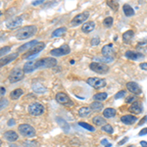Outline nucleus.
<instances>
[{
    "instance_id": "c03bdc74",
    "label": "nucleus",
    "mask_w": 147,
    "mask_h": 147,
    "mask_svg": "<svg viewBox=\"0 0 147 147\" xmlns=\"http://www.w3.org/2000/svg\"><path fill=\"white\" fill-rule=\"evenodd\" d=\"M43 3H44L43 0H37V1H34L32 4L34 6H37V5H40V4H43Z\"/></svg>"
},
{
    "instance_id": "e433bc0d",
    "label": "nucleus",
    "mask_w": 147,
    "mask_h": 147,
    "mask_svg": "<svg viewBox=\"0 0 147 147\" xmlns=\"http://www.w3.org/2000/svg\"><path fill=\"white\" fill-rule=\"evenodd\" d=\"M101 129L103 130V131H105V132H108V134H113V131H114L113 127L111 125H108V124L104 125L103 127H101Z\"/></svg>"
},
{
    "instance_id": "2f4dec72",
    "label": "nucleus",
    "mask_w": 147,
    "mask_h": 147,
    "mask_svg": "<svg viewBox=\"0 0 147 147\" xmlns=\"http://www.w3.org/2000/svg\"><path fill=\"white\" fill-rule=\"evenodd\" d=\"M66 32H67V28H66L65 27L59 28H57V30H55L53 32H52V37L62 36L63 34H65Z\"/></svg>"
},
{
    "instance_id": "0eeeda50",
    "label": "nucleus",
    "mask_w": 147,
    "mask_h": 147,
    "mask_svg": "<svg viewBox=\"0 0 147 147\" xmlns=\"http://www.w3.org/2000/svg\"><path fill=\"white\" fill-rule=\"evenodd\" d=\"M44 47H45V44L43 43V42H38V44L37 45H35L34 47H32V49H30V50H28L26 52L25 54L23 55V58L24 59H32L35 57V55H37V54L39 53L41 50H43Z\"/></svg>"
},
{
    "instance_id": "a19ab883",
    "label": "nucleus",
    "mask_w": 147,
    "mask_h": 147,
    "mask_svg": "<svg viewBox=\"0 0 147 147\" xmlns=\"http://www.w3.org/2000/svg\"><path fill=\"white\" fill-rule=\"evenodd\" d=\"M7 105H8V100H7L6 98H1V106H0L1 110H3L4 108H6Z\"/></svg>"
},
{
    "instance_id": "9d476101",
    "label": "nucleus",
    "mask_w": 147,
    "mask_h": 147,
    "mask_svg": "<svg viewBox=\"0 0 147 147\" xmlns=\"http://www.w3.org/2000/svg\"><path fill=\"white\" fill-rule=\"evenodd\" d=\"M86 82L95 89L102 88V87L106 86V84H107L106 80L100 79V78H88L86 80Z\"/></svg>"
},
{
    "instance_id": "b1692460",
    "label": "nucleus",
    "mask_w": 147,
    "mask_h": 147,
    "mask_svg": "<svg viewBox=\"0 0 147 147\" xmlns=\"http://www.w3.org/2000/svg\"><path fill=\"white\" fill-rule=\"evenodd\" d=\"M23 70H24V72H25V74H30V73H32L35 70V68H34V61H28V62L26 63L25 65H24Z\"/></svg>"
},
{
    "instance_id": "20e7f679",
    "label": "nucleus",
    "mask_w": 147,
    "mask_h": 147,
    "mask_svg": "<svg viewBox=\"0 0 147 147\" xmlns=\"http://www.w3.org/2000/svg\"><path fill=\"white\" fill-rule=\"evenodd\" d=\"M18 130L20 132L21 136H23L24 137H34L35 136V129L32 125H28V124H23V125H20L18 127Z\"/></svg>"
},
{
    "instance_id": "1a4fd4ad",
    "label": "nucleus",
    "mask_w": 147,
    "mask_h": 147,
    "mask_svg": "<svg viewBox=\"0 0 147 147\" xmlns=\"http://www.w3.org/2000/svg\"><path fill=\"white\" fill-rule=\"evenodd\" d=\"M70 52H71V48L69 47V45L63 44V45H61L60 47H58V48L52 49L50 51V54H51V56H54V57H62V56L70 54Z\"/></svg>"
},
{
    "instance_id": "a211bd4d",
    "label": "nucleus",
    "mask_w": 147,
    "mask_h": 147,
    "mask_svg": "<svg viewBox=\"0 0 147 147\" xmlns=\"http://www.w3.org/2000/svg\"><path fill=\"white\" fill-rule=\"evenodd\" d=\"M129 111L132 114H136V115H138V114H141L142 111H143V106H142V103L139 101H136L130 105L129 107Z\"/></svg>"
},
{
    "instance_id": "49530a36",
    "label": "nucleus",
    "mask_w": 147,
    "mask_h": 147,
    "mask_svg": "<svg viewBox=\"0 0 147 147\" xmlns=\"http://www.w3.org/2000/svg\"><path fill=\"white\" fill-rule=\"evenodd\" d=\"M7 124H8L9 127H11V125H15V124H16V122H15V120H14V119H10V120L8 121V123H7Z\"/></svg>"
},
{
    "instance_id": "de8ad7c7",
    "label": "nucleus",
    "mask_w": 147,
    "mask_h": 147,
    "mask_svg": "<svg viewBox=\"0 0 147 147\" xmlns=\"http://www.w3.org/2000/svg\"><path fill=\"white\" fill-rule=\"evenodd\" d=\"M139 67L142 70H147V63H141L140 65H139Z\"/></svg>"
},
{
    "instance_id": "f257e3e1",
    "label": "nucleus",
    "mask_w": 147,
    "mask_h": 147,
    "mask_svg": "<svg viewBox=\"0 0 147 147\" xmlns=\"http://www.w3.org/2000/svg\"><path fill=\"white\" fill-rule=\"evenodd\" d=\"M37 32V28L35 26H26V27L21 28L20 30H17L15 36L17 39L23 40V39H27L32 37V35H34Z\"/></svg>"
},
{
    "instance_id": "cd10ccee",
    "label": "nucleus",
    "mask_w": 147,
    "mask_h": 147,
    "mask_svg": "<svg viewBox=\"0 0 147 147\" xmlns=\"http://www.w3.org/2000/svg\"><path fill=\"white\" fill-rule=\"evenodd\" d=\"M90 108L92 112H99L103 109V104L100 103L99 101H94L90 104Z\"/></svg>"
},
{
    "instance_id": "4c0bfd02",
    "label": "nucleus",
    "mask_w": 147,
    "mask_h": 147,
    "mask_svg": "<svg viewBox=\"0 0 147 147\" xmlns=\"http://www.w3.org/2000/svg\"><path fill=\"white\" fill-rule=\"evenodd\" d=\"M10 50H11V47L10 46L1 47V49H0V55H1V58H2V57H4V55H5L7 52H9Z\"/></svg>"
},
{
    "instance_id": "c85d7f7f",
    "label": "nucleus",
    "mask_w": 147,
    "mask_h": 147,
    "mask_svg": "<svg viewBox=\"0 0 147 147\" xmlns=\"http://www.w3.org/2000/svg\"><path fill=\"white\" fill-rule=\"evenodd\" d=\"M92 123L95 125H106V120L102 116H95L92 119Z\"/></svg>"
},
{
    "instance_id": "f8f14e48",
    "label": "nucleus",
    "mask_w": 147,
    "mask_h": 147,
    "mask_svg": "<svg viewBox=\"0 0 147 147\" xmlns=\"http://www.w3.org/2000/svg\"><path fill=\"white\" fill-rule=\"evenodd\" d=\"M101 53L106 59H109V60L113 61L114 60V55H115L114 45L112 43H109V44H107V45H104L103 47H102Z\"/></svg>"
},
{
    "instance_id": "8fccbe9b",
    "label": "nucleus",
    "mask_w": 147,
    "mask_h": 147,
    "mask_svg": "<svg viewBox=\"0 0 147 147\" xmlns=\"http://www.w3.org/2000/svg\"><path fill=\"white\" fill-rule=\"evenodd\" d=\"M146 120H147V116H145V117H143V118H142V120L140 121V122L138 123V125H141L142 124H143L144 122H146Z\"/></svg>"
},
{
    "instance_id": "ea45409f",
    "label": "nucleus",
    "mask_w": 147,
    "mask_h": 147,
    "mask_svg": "<svg viewBox=\"0 0 147 147\" xmlns=\"http://www.w3.org/2000/svg\"><path fill=\"white\" fill-rule=\"evenodd\" d=\"M136 96H127V98H125V103H134V102H136Z\"/></svg>"
},
{
    "instance_id": "412c9836",
    "label": "nucleus",
    "mask_w": 147,
    "mask_h": 147,
    "mask_svg": "<svg viewBox=\"0 0 147 147\" xmlns=\"http://www.w3.org/2000/svg\"><path fill=\"white\" fill-rule=\"evenodd\" d=\"M134 30H127L123 34V41L124 43L125 44H129L131 42L132 38H134Z\"/></svg>"
},
{
    "instance_id": "bb28decb",
    "label": "nucleus",
    "mask_w": 147,
    "mask_h": 147,
    "mask_svg": "<svg viewBox=\"0 0 147 147\" xmlns=\"http://www.w3.org/2000/svg\"><path fill=\"white\" fill-rule=\"evenodd\" d=\"M116 110L114 108H106L105 110L103 111V117L104 118H107V119H109V118H113L116 116Z\"/></svg>"
},
{
    "instance_id": "aec40b11",
    "label": "nucleus",
    "mask_w": 147,
    "mask_h": 147,
    "mask_svg": "<svg viewBox=\"0 0 147 147\" xmlns=\"http://www.w3.org/2000/svg\"><path fill=\"white\" fill-rule=\"evenodd\" d=\"M4 137H5L8 141L14 142L19 138V136L17 134V132L14 131V130H7V131L4 132Z\"/></svg>"
},
{
    "instance_id": "37998d69",
    "label": "nucleus",
    "mask_w": 147,
    "mask_h": 147,
    "mask_svg": "<svg viewBox=\"0 0 147 147\" xmlns=\"http://www.w3.org/2000/svg\"><path fill=\"white\" fill-rule=\"evenodd\" d=\"M145 134H147V127H144V129H142L140 131L138 132L139 136H145Z\"/></svg>"
},
{
    "instance_id": "4be33fe9",
    "label": "nucleus",
    "mask_w": 147,
    "mask_h": 147,
    "mask_svg": "<svg viewBox=\"0 0 147 147\" xmlns=\"http://www.w3.org/2000/svg\"><path fill=\"white\" fill-rule=\"evenodd\" d=\"M95 28V23L94 22H86L82 26V32L84 34H88L92 32Z\"/></svg>"
},
{
    "instance_id": "f704fd0d",
    "label": "nucleus",
    "mask_w": 147,
    "mask_h": 147,
    "mask_svg": "<svg viewBox=\"0 0 147 147\" xmlns=\"http://www.w3.org/2000/svg\"><path fill=\"white\" fill-rule=\"evenodd\" d=\"M57 122H58L59 124L62 125V129H64V130L68 131V130L70 129V127H69V125L67 124V122H66V121H64L63 119H61V118H58V119H57Z\"/></svg>"
},
{
    "instance_id": "5701e85b",
    "label": "nucleus",
    "mask_w": 147,
    "mask_h": 147,
    "mask_svg": "<svg viewBox=\"0 0 147 147\" xmlns=\"http://www.w3.org/2000/svg\"><path fill=\"white\" fill-rule=\"evenodd\" d=\"M32 90L37 94H42V93H44V92H46V87H44L43 85L41 84H39V82H34V84H32Z\"/></svg>"
},
{
    "instance_id": "9b49d317",
    "label": "nucleus",
    "mask_w": 147,
    "mask_h": 147,
    "mask_svg": "<svg viewBox=\"0 0 147 147\" xmlns=\"http://www.w3.org/2000/svg\"><path fill=\"white\" fill-rule=\"evenodd\" d=\"M55 99L59 104H61V105H65V106H73L74 105L73 101L71 100L70 97H69L66 93H64V92H58V93L56 94Z\"/></svg>"
},
{
    "instance_id": "2eb2a0df",
    "label": "nucleus",
    "mask_w": 147,
    "mask_h": 147,
    "mask_svg": "<svg viewBox=\"0 0 147 147\" xmlns=\"http://www.w3.org/2000/svg\"><path fill=\"white\" fill-rule=\"evenodd\" d=\"M127 90L134 94H140L141 93V87L139 86V84H137L134 82H129L125 84Z\"/></svg>"
},
{
    "instance_id": "7c9ffc66",
    "label": "nucleus",
    "mask_w": 147,
    "mask_h": 147,
    "mask_svg": "<svg viewBox=\"0 0 147 147\" xmlns=\"http://www.w3.org/2000/svg\"><path fill=\"white\" fill-rule=\"evenodd\" d=\"M108 97V94L106 92H98V93L94 94L93 99L95 101H104L106 100Z\"/></svg>"
},
{
    "instance_id": "6e6552de",
    "label": "nucleus",
    "mask_w": 147,
    "mask_h": 147,
    "mask_svg": "<svg viewBox=\"0 0 147 147\" xmlns=\"http://www.w3.org/2000/svg\"><path fill=\"white\" fill-rule=\"evenodd\" d=\"M28 113L32 116H40L44 113V107L42 104L38 103V102H34V103L30 104L28 107Z\"/></svg>"
},
{
    "instance_id": "603ef678",
    "label": "nucleus",
    "mask_w": 147,
    "mask_h": 147,
    "mask_svg": "<svg viewBox=\"0 0 147 147\" xmlns=\"http://www.w3.org/2000/svg\"><path fill=\"white\" fill-rule=\"evenodd\" d=\"M107 143H108V140H107V139H102V141H101V144H102V145H106Z\"/></svg>"
},
{
    "instance_id": "423d86ee",
    "label": "nucleus",
    "mask_w": 147,
    "mask_h": 147,
    "mask_svg": "<svg viewBox=\"0 0 147 147\" xmlns=\"http://www.w3.org/2000/svg\"><path fill=\"white\" fill-rule=\"evenodd\" d=\"M88 17H89V13L87 11L82 12V13H80V14H78L75 18L72 19V21L70 22V26L72 28H74V27H78V26H80V25H84L85 23V21L88 19Z\"/></svg>"
},
{
    "instance_id": "c756f323",
    "label": "nucleus",
    "mask_w": 147,
    "mask_h": 147,
    "mask_svg": "<svg viewBox=\"0 0 147 147\" xmlns=\"http://www.w3.org/2000/svg\"><path fill=\"white\" fill-rule=\"evenodd\" d=\"M91 112H92V110L90 107H82L79 110V115L80 117L84 118V117H87Z\"/></svg>"
},
{
    "instance_id": "09e8293b",
    "label": "nucleus",
    "mask_w": 147,
    "mask_h": 147,
    "mask_svg": "<svg viewBox=\"0 0 147 147\" xmlns=\"http://www.w3.org/2000/svg\"><path fill=\"white\" fill-rule=\"evenodd\" d=\"M5 92H6V89L4 88L3 86H1V93H0V95H1V98H3V95L5 94Z\"/></svg>"
},
{
    "instance_id": "c9c22d12",
    "label": "nucleus",
    "mask_w": 147,
    "mask_h": 147,
    "mask_svg": "<svg viewBox=\"0 0 147 147\" xmlns=\"http://www.w3.org/2000/svg\"><path fill=\"white\" fill-rule=\"evenodd\" d=\"M79 125H80V127H82L84 129H87V130H90V131H94V130H95V129H94L93 127H91L90 125L86 124V123H84V122H80Z\"/></svg>"
},
{
    "instance_id": "79ce46f5",
    "label": "nucleus",
    "mask_w": 147,
    "mask_h": 147,
    "mask_svg": "<svg viewBox=\"0 0 147 147\" xmlns=\"http://www.w3.org/2000/svg\"><path fill=\"white\" fill-rule=\"evenodd\" d=\"M99 43H100V39L97 38V37H93V38L91 39V45L95 46V45H98Z\"/></svg>"
},
{
    "instance_id": "f3484780",
    "label": "nucleus",
    "mask_w": 147,
    "mask_h": 147,
    "mask_svg": "<svg viewBox=\"0 0 147 147\" xmlns=\"http://www.w3.org/2000/svg\"><path fill=\"white\" fill-rule=\"evenodd\" d=\"M18 55H19L18 52H14V53H12V54H9V55H7V56L2 57V58L0 59L1 67H3V66H5V65H7V64L11 63L12 61H14L18 57Z\"/></svg>"
},
{
    "instance_id": "4468645a",
    "label": "nucleus",
    "mask_w": 147,
    "mask_h": 147,
    "mask_svg": "<svg viewBox=\"0 0 147 147\" xmlns=\"http://www.w3.org/2000/svg\"><path fill=\"white\" fill-rule=\"evenodd\" d=\"M125 56L127 57V59H129V60H134V61L141 60V59L144 58V55L142 53H140V52L132 51V50H127L125 53Z\"/></svg>"
},
{
    "instance_id": "3c124183",
    "label": "nucleus",
    "mask_w": 147,
    "mask_h": 147,
    "mask_svg": "<svg viewBox=\"0 0 147 147\" xmlns=\"http://www.w3.org/2000/svg\"><path fill=\"white\" fill-rule=\"evenodd\" d=\"M140 144H141L142 147H147V142L145 140H141L140 141Z\"/></svg>"
},
{
    "instance_id": "a878e982",
    "label": "nucleus",
    "mask_w": 147,
    "mask_h": 147,
    "mask_svg": "<svg viewBox=\"0 0 147 147\" xmlns=\"http://www.w3.org/2000/svg\"><path fill=\"white\" fill-rule=\"evenodd\" d=\"M23 94H24L23 89L17 88V89H15V90L10 92V98L12 99V100H17V99H19L21 96L23 95Z\"/></svg>"
},
{
    "instance_id": "72a5a7b5",
    "label": "nucleus",
    "mask_w": 147,
    "mask_h": 147,
    "mask_svg": "<svg viewBox=\"0 0 147 147\" xmlns=\"http://www.w3.org/2000/svg\"><path fill=\"white\" fill-rule=\"evenodd\" d=\"M113 22H114V20L112 17H106L103 21V25L105 28H111L113 25Z\"/></svg>"
},
{
    "instance_id": "a18cd8bd",
    "label": "nucleus",
    "mask_w": 147,
    "mask_h": 147,
    "mask_svg": "<svg viewBox=\"0 0 147 147\" xmlns=\"http://www.w3.org/2000/svg\"><path fill=\"white\" fill-rule=\"evenodd\" d=\"M127 140H129V137L125 136V137H124V138H123L122 140H121V141L119 142V143H118V145H123V144H125Z\"/></svg>"
},
{
    "instance_id": "39448f33",
    "label": "nucleus",
    "mask_w": 147,
    "mask_h": 147,
    "mask_svg": "<svg viewBox=\"0 0 147 147\" xmlns=\"http://www.w3.org/2000/svg\"><path fill=\"white\" fill-rule=\"evenodd\" d=\"M89 69L92 72L99 74V75H104L109 72V67L105 63H99V62H92L89 64Z\"/></svg>"
},
{
    "instance_id": "6ab92c4d",
    "label": "nucleus",
    "mask_w": 147,
    "mask_h": 147,
    "mask_svg": "<svg viewBox=\"0 0 147 147\" xmlns=\"http://www.w3.org/2000/svg\"><path fill=\"white\" fill-rule=\"evenodd\" d=\"M137 121V118L134 115H124L121 117V122L125 125H134Z\"/></svg>"
},
{
    "instance_id": "58836bf2",
    "label": "nucleus",
    "mask_w": 147,
    "mask_h": 147,
    "mask_svg": "<svg viewBox=\"0 0 147 147\" xmlns=\"http://www.w3.org/2000/svg\"><path fill=\"white\" fill-rule=\"evenodd\" d=\"M125 95H127V92H125V90H121V91L117 92V93L115 94V97H114V98L119 99V98H122V97H125Z\"/></svg>"
},
{
    "instance_id": "f03ea898",
    "label": "nucleus",
    "mask_w": 147,
    "mask_h": 147,
    "mask_svg": "<svg viewBox=\"0 0 147 147\" xmlns=\"http://www.w3.org/2000/svg\"><path fill=\"white\" fill-rule=\"evenodd\" d=\"M57 65V60L53 57H46L41 58L34 61V68L41 69V68H53Z\"/></svg>"
},
{
    "instance_id": "ddd939ff",
    "label": "nucleus",
    "mask_w": 147,
    "mask_h": 147,
    "mask_svg": "<svg viewBox=\"0 0 147 147\" xmlns=\"http://www.w3.org/2000/svg\"><path fill=\"white\" fill-rule=\"evenodd\" d=\"M23 23V19L22 17H13L11 19H9L6 22V27L10 30H13V28H16L18 27H20Z\"/></svg>"
},
{
    "instance_id": "dca6fc26",
    "label": "nucleus",
    "mask_w": 147,
    "mask_h": 147,
    "mask_svg": "<svg viewBox=\"0 0 147 147\" xmlns=\"http://www.w3.org/2000/svg\"><path fill=\"white\" fill-rule=\"evenodd\" d=\"M38 40H32V41H28L27 43L23 44V45H21L20 47L18 48V53H22V52H25L27 50H30V49H32V47H34L35 45H37L38 44Z\"/></svg>"
},
{
    "instance_id": "393cba45",
    "label": "nucleus",
    "mask_w": 147,
    "mask_h": 147,
    "mask_svg": "<svg viewBox=\"0 0 147 147\" xmlns=\"http://www.w3.org/2000/svg\"><path fill=\"white\" fill-rule=\"evenodd\" d=\"M123 11H124V14L127 17H131V16L134 15V10L129 4H124L123 5Z\"/></svg>"
},
{
    "instance_id": "7ed1b4c3",
    "label": "nucleus",
    "mask_w": 147,
    "mask_h": 147,
    "mask_svg": "<svg viewBox=\"0 0 147 147\" xmlns=\"http://www.w3.org/2000/svg\"><path fill=\"white\" fill-rule=\"evenodd\" d=\"M24 76H25V72H24L23 69L21 68H15L11 71L10 74L8 76V80L12 84L14 82H20L24 79Z\"/></svg>"
},
{
    "instance_id": "473e14b6",
    "label": "nucleus",
    "mask_w": 147,
    "mask_h": 147,
    "mask_svg": "<svg viewBox=\"0 0 147 147\" xmlns=\"http://www.w3.org/2000/svg\"><path fill=\"white\" fill-rule=\"evenodd\" d=\"M107 5L110 7L114 12H117L118 9H119V3H118V1H112V0H109V1H107Z\"/></svg>"
}]
</instances>
